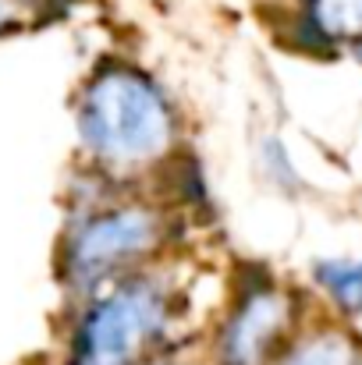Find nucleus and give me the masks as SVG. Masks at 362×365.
<instances>
[{
  "instance_id": "f257e3e1",
  "label": "nucleus",
  "mask_w": 362,
  "mask_h": 365,
  "mask_svg": "<svg viewBox=\"0 0 362 365\" xmlns=\"http://www.w3.org/2000/svg\"><path fill=\"white\" fill-rule=\"evenodd\" d=\"M79 163L124 188L160 185L185 153V118L167 86L128 57L96 61L71 103Z\"/></svg>"
},
{
  "instance_id": "f03ea898",
  "label": "nucleus",
  "mask_w": 362,
  "mask_h": 365,
  "mask_svg": "<svg viewBox=\"0 0 362 365\" xmlns=\"http://www.w3.org/2000/svg\"><path fill=\"white\" fill-rule=\"evenodd\" d=\"M185 231V210L153 188H118L93 206L64 210L54 259L64 305L82 302L124 273L171 259Z\"/></svg>"
},
{
  "instance_id": "7ed1b4c3",
  "label": "nucleus",
  "mask_w": 362,
  "mask_h": 365,
  "mask_svg": "<svg viewBox=\"0 0 362 365\" xmlns=\"http://www.w3.org/2000/svg\"><path fill=\"white\" fill-rule=\"evenodd\" d=\"M188 280L178 252L104 284L75 305H64L61 355L100 365H139L160 351L188 348Z\"/></svg>"
},
{
  "instance_id": "20e7f679",
  "label": "nucleus",
  "mask_w": 362,
  "mask_h": 365,
  "mask_svg": "<svg viewBox=\"0 0 362 365\" xmlns=\"http://www.w3.org/2000/svg\"><path fill=\"white\" fill-rule=\"evenodd\" d=\"M302 323L306 309L298 291L263 269H248L235 280L213 330L203 341V362L273 365Z\"/></svg>"
},
{
  "instance_id": "39448f33",
  "label": "nucleus",
  "mask_w": 362,
  "mask_h": 365,
  "mask_svg": "<svg viewBox=\"0 0 362 365\" xmlns=\"http://www.w3.org/2000/svg\"><path fill=\"white\" fill-rule=\"evenodd\" d=\"M281 25L284 39L306 53L356 46L362 39V0H288Z\"/></svg>"
},
{
  "instance_id": "423d86ee",
  "label": "nucleus",
  "mask_w": 362,
  "mask_h": 365,
  "mask_svg": "<svg viewBox=\"0 0 362 365\" xmlns=\"http://www.w3.org/2000/svg\"><path fill=\"white\" fill-rule=\"evenodd\" d=\"M273 365H362V341L341 323H302Z\"/></svg>"
},
{
  "instance_id": "0eeeda50",
  "label": "nucleus",
  "mask_w": 362,
  "mask_h": 365,
  "mask_svg": "<svg viewBox=\"0 0 362 365\" xmlns=\"http://www.w3.org/2000/svg\"><path fill=\"white\" fill-rule=\"evenodd\" d=\"M313 284L341 316H362V259L334 255L313 262Z\"/></svg>"
},
{
  "instance_id": "6e6552de",
  "label": "nucleus",
  "mask_w": 362,
  "mask_h": 365,
  "mask_svg": "<svg viewBox=\"0 0 362 365\" xmlns=\"http://www.w3.org/2000/svg\"><path fill=\"white\" fill-rule=\"evenodd\" d=\"M256 167H259V174H263L273 188H281V192H288V195L302 185V178H298V170H295V163H291V156H288V145H284L281 135H273V131L259 135V142H256Z\"/></svg>"
},
{
  "instance_id": "1a4fd4ad",
  "label": "nucleus",
  "mask_w": 362,
  "mask_h": 365,
  "mask_svg": "<svg viewBox=\"0 0 362 365\" xmlns=\"http://www.w3.org/2000/svg\"><path fill=\"white\" fill-rule=\"evenodd\" d=\"M54 0H0V39L39 25L50 14Z\"/></svg>"
},
{
  "instance_id": "9d476101",
  "label": "nucleus",
  "mask_w": 362,
  "mask_h": 365,
  "mask_svg": "<svg viewBox=\"0 0 362 365\" xmlns=\"http://www.w3.org/2000/svg\"><path fill=\"white\" fill-rule=\"evenodd\" d=\"M139 365H206L203 359H192L185 348H171V351H160V355H153V359H146V362Z\"/></svg>"
},
{
  "instance_id": "9b49d317",
  "label": "nucleus",
  "mask_w": 362,
  "mask_h": 365,
  "mask_svg": "<svg viewBox=\"0 0 362 365\" xmlns=\"http://www.w3.org/2000/svg\"><path fill=\"white\" fill-rule=\"evenodd\" d=\"M54 365H100V362H89V359H71V355H57Z\"/></svg>"
},
{
  "instance_id": "f8f14e48",
  "label": "nucleus",
  "mask_w": 362,
  "mask_h": 365,
  "mask_svg": "<svg viewBox=\"0 0 362 365\" xmlns=\"http://www.w3.org/2000/svg\"><path fill=\"white\" fill-rule=\"evenodd\" d=\"M348 50L356 53V61H359V64H362V39H359V43H356V46H348Z\"/></svg>"
}]
</instances>
